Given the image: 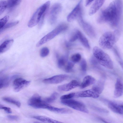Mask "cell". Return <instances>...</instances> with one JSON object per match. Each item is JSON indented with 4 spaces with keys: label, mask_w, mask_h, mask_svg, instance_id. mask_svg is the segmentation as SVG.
<instances>
[{
    "label": "cell",
    "mask_w": 123,
    "mask_h": 123,
    "mask_svg": "<svg viewBox=\"0 0 123 123\" xmlns=\"http://www.w3.org/2000/svg\"><path fill=\"white\" fill-rule=\"evenodd\" d=\"M77 19L79 25L87 34L90 37H94L96 35L95 32L92 26L83 19L82 12Z\"/></svg>",
    "instance_id": "obj_9"
},
{
    "label": "cell",
    "mask_w": 123,
    "mask_h": 123,
    "mask_svg": "<svg viewBox=\"0 0 123 123\" xmlns=\"http://www.w3.org/2000/svg\"><path fill=\"white\" fill-rule=\"evenodd\" d=\"M71 60L74 63L79 62L81 59V56L79 53H76L73 55L71 57Z\"/></svg>",
    "instance_id": "obj_30"
},
{
    "label": "cell",
    "mask_w": 123,
    "mask_h": 123,
    "mask_svg": "<svg viewBox=\"0 0 123 123\" xmlns=\"http://www.w3.org/2000/svg\"><path fill=\"white\" fill-rule=\"evenodd\" d=\"M1 109L4 110L6 112L9 113H12V111L11 109L8 107L4 106L2 107Z\"/></svg>",
    "instance_id": "obj_39"
},
{
    "label": "cell",
    "mask_w": 123,
    "mask_h": 123,
    "mask_svg": "<svg viewBox=\"0 0 123 123\" xmlns=\"http://www.w3.org/2000/svg\"><path fill=\"white\" fill-rule=\"evenodd\" d=\"M3 106L2 105L0 104V109H1L2 107Z\"/></svg>",
    "instance_id": "obj_41"
},
{
    "label": "cell",
    "mask_w": 123,
    "mask_h": 123,
    "mask_svg": "<svg viewBox=\"0 0 123 123\" xmlns=\"http://www.w3.org/2000/svg\"><path fill=\"white\" fill-rule=\"evenodd\" d=\"M74 64V63L72 61L67 62L63 69L66 72H70L72 70Z\"/></svg>",
    "instance_id": "obj_29"
},
{
    "label": "cell",
    "mask_w": 123,
    "mask_h": 123,
    "mask_svg": "<svg viewBox=\"0 0 123 123\" xmlns=\"http://www.w3.org/2000/svg\"><path fill=\"white\" fill-rule=\"evenodd\" d=\"M61 102L63 104L77 110L86 113L89 112L85 105L78 101L70 99L62 100Z\"/></svg>",
    "instance_id": "obj_6"
},
{
    "label": "cell",
    "mask_w": 123,
    "mask_h": 123,
    "mask_svg": "<svg viewBox=\"0 0 123 123\" xmlns=\"http://www.w3.org/2000/svg\"><path fill=\"white\" fill-rule=\"evenodd\" d=\"M67 56H62L58 57L57 65L59 68L63 69L67 62Z\"/></svg>",
    "instance_id": "obj_25"
},
{
    "label": "cell",
    "mask_w": 123,
    "mask_h": 123,
    "mask_svg": "<svg viewBox=\"0 0 123 123\" xmlns=\"http://www.w3.org/2000/svg\"><path fill=\"white\" fill-rule=\"evenodd\" d=\"M96 80L92 76L87 75L84 78L82 83L80 84V88L83 89L87 87L96 82Z\"/></svg>",
    "instance_id": "obj_19"
},
{
    "label": "cell",
    "mask_w": 123,
    "mask_h": 123,
    "mask_svg": "<svg viewBox=\"0 0 123 123\" xmlns=\"http://www.w3.org/2000/svg\"><path fill=\"white\" fill-rule=\"evenodd\" d=\"M75 94V92H71L68 94L64 95L60 97V99L62 100L71 99L74 97Z\"/></svg>",
    "instance_id": "obj_36"
},
{
    "label": "cell",
    "mask_w": 123,
    "mask_h": 123,
    "mask_svg": "<svg viewBox=\"0 0 123 123\" xmlns=\"http://www.w3.org/2000/svg\"><path fill=\"white\" fill-rule=\"evenodd\" d=\"M82 1L80 0L73 10L67 17L68 21L71 22L77 19L79 15L82 12Z\"/></svg>",
    "instance_id": "obj_12"
},
{
    "label": "cell",
    "mask_w": 123,
    "mask_h": 123,
    "mask_svg": "<svg viewBox=\"0 0 123 123\" xmlns=\"http://www.w3.org/2000/svg\"><path fill=\"white\" fill-rule=\"evenodd\" d=\"M94 0H86L85 3V6H87L90 5Z\"/></svg>",
    "instance_id": "obj_40"
},
{
    "label": "cell",
    "mask_w": 123,
    "mask_h": 123,
    "mask_svg": "<svg viewBox=\"0 0 123 123\" xmlns=\"http://www.w3.org/2000/svg\"><path fill=\"white\" fill-rule=\"evenodd\" d=\"M18 21H17L6 24L0 30V32L16 25L18 23Z\"/></svg>",
    "instance_id": "obj_31"
},
{
    "label": "cell",
    "mask_w": 123,
    "mask_h": 123,
    "mask_svg": "<svg viewBox=\"0 0 123 123\" xmlns=\"http://www.w3.org/2000/svg\"><path fill=\"white\" fill-rule=\"evenodd\" d=\"M92 89L99 94H100L103 92L104 88V83L101 80L95 83Z\"/></svg>",
    "instance_id": "obj_21"
},
{
    "label": "cell",
    "mask_w": 123,
    "mask_h": 123,
    "mask_svg": "<svg viewBox=\"0 0 123 123\" xmlns=\"http://www.w3.org/2000/svg\"><path fill=\"white\" fill-rule=\"evenodd\" d=\"M28 105L37 109H47L50 105L43 100L41 97L38 94H35L32 96L28 100Z\"/></svg>",
    "instance_id": "obj_7"
},
{
    "label": "cell",
    "mask_w": 123,
    "mask_h": 123,
    "mask_svg": "<svg viewBox=\"0 0 123 123\" xmlns=\"http://www.w3.org/2000/svg\"><path fill=\"white\" fill-rule=\"evenodd\" d=\"M68 75L66 74H61L45 79L43 82L48 84H55L60 83L67 79Z\"/></svg>",
    "instance_id": "obj_11"
},
{
    "label": "cell",
    "mask_w": 123,
    "mask_h": 123,
    "mask_svg": "<svg viewBox=\"0 0 123 123\" xmlns=\"http://www.w3.org/2000/svg\"><path fill=\"white\" fill-rule=\"evenodd\" d=\"M47 109L54 112L62 114H69L72 113V111L70 109L67 108H58L49 105Z\"/></svg>",
    "instance_id": "obj_20"
},
{
    "label": "cell",
    "mask_w": 123,
    "mask_h": 123,
    "mask_svg": "<svg viewBox=\"0 0 123 123\" xmlns=\"http://www.w3.org/2000/svg\"><path fill=\"white\" fill-rule=\"evenodd\" d=\"M109 108L114 112L123 114V104H120L113 102H109L108 104Z\"/></svg>",
    "instance_id": "obj_17"
},
{
    "label": "cell",
    "mask_w": 123,
    "mask_h": 123,
    "mask_svg": "<svg viewBox=\"0 0 123 123\" xmlns=\"http://www.w3.org/2000/svg\"><path fill=\"white\" fill-rule=\"evenodd\" d=\"M99 94L92 89L75 93L74 97H91L97 98L99 97Z\"/></svg>",
    "instance_id": "obj_13"
},
{
    "label": "cell",
    "mask_w": 123,
    "mask_h": 123,
    "mask_svg": "<svg viewBox=\"0 0 123 123\" xmlns=\"http://www.w3.org/2000/svg\"><path fill=\"white\" fill-rule=\"evenodd\" d=\"M116 15L115 3L113 1L101 11L97 19V22L99 24L109 22L110 24L115 20Z\"/></svg>",
    "instance_id": "obj_1"
},
{
    "label": "cell",
    "mask_w": 123,
    "mask_h": 123,
    "mask_svg": "<svg viewBox=\"0 0 123 123\" xmlns=\"http://www.w3.org/2000/svg\"><path fill=\"white\" fill-rule=\"evenodd\" d=\"M58 93L56 92H53L49 97L45 98L44 101L48 104L54 102L58 98Z\"/></svg>",
    "instance_id": "obj_26"
},
{
    "label": "cell",
    "mask_w": 123,
    "mask_h": 123,
    "mask_svg": "<svg viewBox=\"0 0 123 123\" xmlns=\"http://www.w3.org/2000/svg\"><path fill=\"white\" fill-rule=\"evenodd\" d=\"M28 81L21 78H18L15 79L13 83L14 91L16 92H18L28 86L30 83Z\"/></svg>",
    "instance_id": "obj_10"
},
{
    "label": "cell",
    "mask_w": 123,
    "mask_h": 123,
    "mask_svg": "<svg viewBox=\"0 0 123 123\" xmlns=\"http://www.w3.org/2000/svg\"><path fill=\"white\" fill-rule=\"evenodd\" d=\"M119 34L118 31L116 30L113 32H105L100 38L98 41L99 45L105 49H111L117 41Z\"/></svg>",
    "instance_id": "obj_2"
},
{
    "label": "cell",
    "mask_w": 123,
    "mask_h": 123,
    "mask_svg": "<svg viewBox=\"0 0 123 123\" xmlns=\"http://www.w3.org/2000/svg\"><path fill=\"white\" fill-rule=\"evenodd\" d=\"M123 86L122 80L120 78H117L115 84L114 96L115 98H118L121 96L123 94Z\"/></svg>",
    "instance_id": "obj_16"
},
{
    "label": "cell",
    "mask_w": 123,
    "mask_h": 123,
    "mask_svg": "<svg viewBox=\"0 0 123 123\" xmlns=\"http://www.w3.org/2000/svg\"><path fill=\"white\" fill-rule=\"evenodd\" d=\"M80 66L81 70L83 72L86 71L87 68V63L85 60L83 58L81 60Z\"/></svg>",
    "instance_id": "obj_35"
},
{
    "label": "cell",
    "mask_w": 123,
    "mask_h": 123,
    "mask_svg": "<svg viewBox=\"0 0 123 123\" xmlns=\"http://www.w3.org/2000/svg\"><path fill=\"white\" fill-rule=\"evenodd\" d=\"M7 118L12 120H17L18 119V117L17 116L9 115L7 116Z\"/></svg>",
    "instance_id": "obj_38"
},
{
    "label": "cell",
    "mask_w": 123,
    "mask_h": 123,
    "mask_svg": "<svg viewBox=\"0 0 123 123\" xmlns=\"http://www.w3.org/2000/svg\"><path fill=\"white\" fill-rule=\"evenodd\" d=\"M106 0H96L91 6L89 14L92 16L95 14L101 7Z\"/></svg>",
    "instance_id": "obj_18"
},
{
    "label": "cell",
    "mask_w": 123,
    "mask_h": 123,
    "mask_svg": "<svg viewBox=\"0 0 123 123\" xmlns=\"http://www.w3.org/2000/svg\"><path fill=\"white\" fill-rule=\"evenodd\" d=\"M50 4L48 1L41 6L33 14L29 21L28 26L29 27H32L38 24L43 14L48 11Z\"/></svg>",
    "instance_id": "obj_4"
},
{
    "label": "cell",
    "mask_w": 123,
    "mask_h": 123,
    "mask_svg": "<svg viewBox=\"0 0 123 123\" xmlns=\"http://www.w3.org/2000/svg\"><path fill=\"white\" fill-rule=\"evenodd\" d=\"M77 32L79 39L82 45L86 48L89 49L90 46L88 41L84 35L79 30H77Z\"/></svg>",
    "instance_id": "obj_24"
},
{
    "label": "cell",
    "mask_w": 123,
    "mask_h": 123,
    "mask_svg": "<svg viewBox=\"0 0 123 123\" xmlns=\"http://www.w3.org/2000/svg\"><path fill=\"white\" fill-rule=\"evenodd\" d=\"M68 27L66 24H61L42 38L37 43L36 46L38 47L51 40L61 32L66 30Z\"/></svg>",
    "instance_id": "obj_5"
},
{
    "label": "cell",
    "mask_w": 123,
    "mask_h": 123,
    "mask_svg": "<svg viewBox=\"0 0 123 123\" xmlns=\"http://www.w3.org/2000/svg\"><path fill=\"white\" fill-rule=\"evenodd\" d=\"M9 18L8 16H6L0 19V31L6 24Z\"/></svg>",
    "instance_id": "obj_34"
},
{
    "label": "cell",
    "mask_w": 123,
    "mask_h": 123,
    "mask_svg": "<svg viewBox=\"0 0 123 123\" xmlns=\"http://www.w3.org/2000/svg\"><path fill=\"white\" fill-rule=\"evenodd\" d=\"M2 71H0V74H1L2 72Z\"/></svg>",
    "instance_id": "obj_42"
},
{
    "label": "cell",
    "mask_w": 123,
    "mask_h": 123,
    "mask_svg": "<svg viewBox=\"0 0 123 123\" xmlns=\"http://www.w3.org/2000/svg\"><path fill=\"white\" fill-rule=\"evenodd\" d=\"M7 7L6 1L5 0L0 1V15L5 11Z\"/></svg>",
    "instance_id": "obj_33"
},
{
    "label": "cell",
    "mask_w": 123,
    "mask_h": 123,
    "mask_svg": "<svg viewBox=\"0 0 123 123\" xmlns=\"http://www.w3.org/2000/svg\"><path fill=\"white\" fill-rule=\"evenodd\" d=\"M49 53V50L47 47H45L43 48L40 51V56L42 57H46L48 55Z\"/></svg>",
    "instance_id": "obj_32"
},
{
    "label": "cell",
    "mask_w": 123,
    "mask_h": 123,
    "mask_svg": "<svg viewBox=\"0 0 123 123\" xmlns=\"http://www.w3.org/2000/svg\"><path fill=\"white\" fill-rule=\"evenodd\" d=\"M14 40L12 39H9L5 41L0 45V53H4L11 47Z\"/></svg>",
    "instance_id": "obj_22"
},
{
    "label": "cell",
    "mask_w": 123,
    "mask_h": 123,
    "mask_svg": "<svg viewBox=\"0 0 123 123\" xmlns=\"http://www.w3.org/2000/svg\"><path fill=\"white\" fill-rule=\"evenodd\" d=\"M78 39V35L76 30L71 36L70 37L69 41L71 42H72L75 41Z\"/></svg>",
    "instance_id": "obj_37"
},
{
    "label": "cell",
    "mask_w": 123,
    "mask_h": 123,
    "mask_svg": "<svg viewBox=\"0 0 123 123\" xmlns=\"http://www.w3.org/2000/svg\"><path fill=\"white\" fill-rule=\"evenodd\" d=\"M21 0H7V7L11 8L17 6L21 3Z\"/></svg>",
    "instance_id": "obj_28"
},
{
    "label": "cell",
    "mask_w": 123,
    "mask_h": 123,
    "mask_svg": "<svg viewBox=\"0 0 123 123\" xmlns=\"http://www.w3.org/2000/svg\"><path fill=\"white\" fill-rule=\"evenodd\" d=\"M94 57L98 62L105 68L110 69L113 68L112 61L110 56L99 47L95 46L93 49Z\"/></svg>",
    "instance_id": "obj_3"
},
{
    "label": "cell",
    "mask_w": 123,
    "mask_h": 123,
    "mask_svg": "<svg viewBox=\"0 0 123 123\" xmlns=\"http://www.w3.org/2000/svg\"><path fill=\"white\" fill-rule=\"evenodd\" d=\"M116 7V15L115 20L111 24L113 27L117 26L118 24L122 12V5L121 1L117 0L115 3Z\"/></svg>",
    "instance_id": "obj_15"
},
{
    "label": "cell",
    "mask_w": 123,
    "mask_h": 123,
    "mask_svg": "<svg viewBox=\"0 0 123 123\" xmlns=\"http://www.w3.org/2000/svg\"><path fill=\"white\" fill-rule=\"evenodd\" d=\"M80 83L75 80H73L68 83L59 86L58 89L63 91H68L80 86Z\"/></svg>",
    "instance_id": "obj_14"
},
{
    "label": "cell",
    "mask_w": 123,
    "mask_h": 123,
    "mask_svg": "<svg viewBox=\"0 0 123 123\" xmlns=\"http://www.w3.org/2000/svg\"><path fill=\"white\" fill-rule=\"evenodd\" d=\"M32 117L43 122L49 123H62L46 116H33Z\"/></svg>",
    "instance_id": "obj_23"
},
{
    "label": "cell",
    "mask_w": 123,
    "mask_h": 123,
    "mask_svg": "<svg viewBox=\"0 0 123 123\" xmlns=\"http://www.w3.org/2000/svg\"><path fill=\"white\" fill-rule=\"evenodd\" d=\"M2 99L3 101L14 104L18 107H20L21 106L20 102L14 99L8 97H3Z\"/></svg>",
    "instance_id": "obj_27"
},
{
    "label": "cell",
    "mask_w": 123,
    "mask_h": 123,
    "mask_svg": "<svg viewBox=\"0 0 123 123\" xmlns=\"http://www.w3.org/2000/svg\"><path fill=\"white\" fill-rule=\"evenodd\" d=\"M61 4L59 3L54 4L50 9L48 16V20L51 25L55 23L62 9Z\"/></svg>",
    "instance_id": "obj_8"
}]
</instances>
